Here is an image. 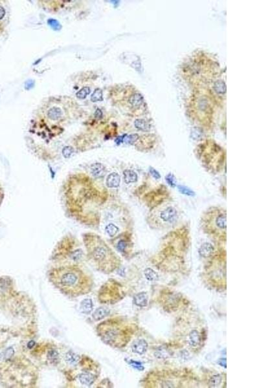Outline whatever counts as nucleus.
<instances>
[{
    "label": "nucleus",
    "instance_id": "obj_15",
    "mask_svg": "<svg viewBox=\"0 0 259 388\" xmlns=\"http://www.w3.org/2000/svg\"><path fill=\"white\" fill-rule=\"evenodd\" d=\"M124 180L127 184L135 183L137 180V175L134 171L126 169L124 172Z\"/></svg>",
    "mask_w": 259,
    "mask_h": 388
},
{
    "label": "nucleus",
    "instance_id": "obj_34",
    "mask_svg": "<svg viewBox=\"0 0 259 388\" xmlns=\"http://www.w3.org/2000/svg\"><path fill=\"white\" fill-rule=\"evenodd\" d=\"M172 177L173 176L172 175H168L167 177V180L168 181V183H169V184L174 186V185H175V184H174L175 183V182H174V179H173Z\"/></svg>",
    "mask_w": 259,
    "mask_h": 388
},
{
    "label": "nucleus",
    "instance_id": "obj_18",
    "mask_svg": "<svg viewBox=\"0 0 259 388\" xmlns=\"http://www.w3.org/2000/svg\"><path fill=\"white\" fill-rule=\"evenodd\" d=\"M144 274L146 278L148 281H157L159 279V276L157 272L155 271H154L153 269L148 268L147 269H145L144 272Z\"/></svg>",
    "mask_w": 259,
    "mask_h": 388
},
{
    "label": "nucleus",
    "instance_id": "obj_36",
    "mask_svg": "<svg viewBox=\"0 0 259 388\" xmlns=\"http://www.w3.org/2000/svg\"><path fill=\"white\" fill-rule=\"evenodd\" d=\"M95 116H96V117L98 118H100L102 117V112H101V111L100 110H97V111H96Z\"/></svg>",
    "mask_w": 259,
    "mask_h": 388
},
{
    "label": "nucleus",
    "instance_id": "obj_1",
    "mask_svg": "<svg viewBox=\"0 0 259 388\" xmlns=\"http://www.w3.org/2000/svg\"><path fill=\"white\" fill-rule=\"evenodd\" d=\"M49 278L60 292L73 298L89 293L93 287L92 277L74 266L53 269L50 272Z\"/></svg>",
    "mask_w": 259,
    "mask_h": 388
},
{
    "label": "nucleus",
    "instance_id": "obj_25",
    "mask_svg": "<svg viewBox=\"0 0 259 388\" xmlns=\"http://www.w3.org/2000/svg\"><path fill=\"white\" fill-rule=\"evenodd\" d=\"M90 93V89L88 87H84L77 93V97L79 99H84Z\"/></svg>",
    "mask_w": 259,
    "mask_h": 388
},
{
    "label": "nucleus",
    "instance_id": "obj_22",
    "mask_svg": "<svg viewBox=\"0 0 259 388\" xmlns=\"http://www.w3.org/2000/svg\"><path fill=\"white\" fill-rule=\"evenodd\" d=\"M214 90L220 94H223L226 91V86L224 82L218 81L214 83Z\"/></svg>",
    "mask_w": 259,
    "mask_h": 388
},
{
    "label": "nucleus",
    "instance_id": "obj_14",
    "mask_svg": "<svg viewBox=\"0 0 259 388\" xmlns=\"http://www.w3.org/2000/svg\"><path fill=\"white\" fill-rule=\"evenodd\" d=\"M200 336L199 332L196 330L192 331L189 335V343L192 347H196L200 343Z\"/></svg>",
    "mask_w": 259,
    "mask_h": 388
},
{
    "label": "nucleus",
    "instance_id": "obj_3",
    "mask_svg": "<svg viewBox=\"0 0 259 388\" xmlns=\"http://www.w3.org/2000/svg\"><path fill=\"white\" fill-rule=\"evenodd\" d=\"M97 332L104 343L113 347H120L127 342L128 333L119 323L114 320H108L97 327Z\"/></svg>",
    "mask_w": 259,
    "mask_h": 388
},
{
    "label": "nucleus",
    "instance_id": "obj_2",
    "mask_svg": "<svg viewBox=\"0 0 259 388\" xmlns=\"http://www.w3.org/2000/svg\"><path fill=\"white\" fill-rule=\"evenodd\" d=\"M201 226L203 231L214 238L226 236L227 212L225 208L212 207L207 209L202 216Z\"/></svg>",
    "mask_w": 259,
    "mask_h": 388
},
{
    "label": "nucleus",
    "instance_id": "obj_5",
    "mask_svg": "<svg viewBox=\"0 0 259 388\" xmlns=\"http://www.w3.org/2000/svg\"><path fill=\"white\" fill-rule=\"evenodd\" d=\"M178 210L172 205H167L161 210H157L148 218L150 226L156 228L169 227L176 221Z\"/></svg>",
    "mask_w": 259,
    "mask_h": 388
},
{
    "label": "nucleus",
    "instance_id": "obj_37",
    "mask_svg": "<svg viewBox=\"0 0 259 388\" xmlns=\"http://www.w3.org/2000/svg\"><path fill=\"white\" fill-rule=\"evenodd\" d=\"M218 363H219V364L220 366H224V367H226V359H221Z\"/></svg>",
    "mask_w": 259,
    "mask_h": 388
},
{
    "label": "nucleus",
    "instance_id": "obj_29",
    "mask_svg": "<svg viewBox=\"0 0 259 388\" xmlns=\"http://www.w3.org/2000/svg\"><path fill=\"white\" fill-rule=\"evenodd\" d=\"M126 247V243L124 241H120L117 245V249L120 252H123Z\"/></svg>",
    "mask_w": 259,
    "mask_h": 388
},
{
    "label": "nucleus",
    "instance_id": "obj_24",
    "mask_svg": "<svg viewBox=\"0 0 259 388\" xmlns=\"http://www.w3.org/2000/svg\"><path fill=\"white\" fill-rule=\"evenodd\" d=\"M119 228L113 224H110L106 227V231L111 237H113L117 233Z\"/></svg>",
    "mask_w": 259,
    "mask_h": 388
},
{
    "label": "nucleus",
    "instance_id": "obj_7",
    "mask_svg": "<svg viewBox=\"0 0 259 388\" xmlns=\"http://www.w3.org/2000/svg\"><path fill=\"white\" fill-rule=\"evenodd\" d=\"M214 252V247L209 243H205L200 248L199 254L203 258H208L212 255Z\"/></svg>",
    "mask_w": 259,
    "mask_h": 388
},
{
    "label": "nucleus",
    "instance_id": "obj_27",
    "mask_svg": "<svg viewBox=\"0 0 259 388\" xmlns=\"http://www.w3.org/2000/svg\"><path fill=\"white\" fill-rule=\"evenodd\" d=\"M73 153V149L69 146L65 147L62 150V154L65 158H69Z\"/></svg>",
    "mask_w": 259,
    "mask_h": 388
},
{
    "label": "nucleus",
    "instance_id": "obj_8",
    "mask_svg": "<svg viewBox=\"0 0 259 388\" xmlns=\"http://www.w3.org/2000/svg\"><path fill=\"white\" fill-rule=\"evenodd\" d=\"M134 304L140 307H146L148 304V296L145 293H138L134 296Z\"/></svg>",
    "mask_w": 259,
    "mask_h": 388
},
{
    "label": "nucleus",
    "instance_id": "obj_20",
    "mask_svg": "<svg viewBox=\"0 0 259 388\" xmlns=\"http://www.w3.org/2000/svg\"><path fill=\"white\" fill-rule=\"evenodd\" d=\"M222 382V377L218 374H216L213 376L209 380V385L210 387H218Z\"/></svg>",
    "mask_w": 259,
    "mask_h": 388
},
{
    "label": "nucleus",
    "instance_id": "obj_13",
    "mask_svg": "<svg viewBox=\"0 0 259 388\" xmlns=\"http://www.w3.org/2000/svg\"><path fill=\"white\" fill-rule=\"evenodd\" d=\"M48 117L53 120H57L62 116V111L58 107H53L47 112Z\"/></svg>",
    "mask_w": 259,
    "mask_h": 388
},
{
    "label": "nucleus",
    "instance_id": "obj_23",
    "mask_svg": "<svg viewBox=\"0 0 259 388\" xmlns=\"http://www.w3.org/2000/svg\"><path fill=\"white\" fill-rule=\"evenodd\" d=\"M91 100L93 102L102 101L103 100V99H102V91L101 89H97L94 91L92 95Z\"/></svg>",
    "mask_w": 259,
    "mask_h": 388
},
{
    "label": "nucleus",
    "instance_id": "obj_19",
    "mask_svg": "<svg viewBox=\"0 0 259 388\" xmlns=\"http://www.w3.org/2000/svg\"><path fill=\"white\" fill-rule=\"evenodd\" d=\"M134 125L135 128L141 131H148L150 129V125L147 121L143 119H137L135 121Z\"/></svg>",
    "mask_w": 259,
    "mask_h": 388
},
{
    "label": "nucleus",
    "instance_id": "obj_17",
    "mask_svg": "<svg viewBox=\"0 0 259 388\" xmlns=\"http://www.w3.org/2000/svg\"><path fill=\"white\" fill-rule=\"evenodd\" d=\"M129 101L132 106L138 107L141 106L143 103V98L139 94H135L130 97Z\"/></svg>",
    "mask_w": 259,
    "mask_h": 388
},
{
    "label": "nucleus",
    "instance_id": "obj_30",
    "mask_svg": "<svg viewBox=\"0 0 259 388\" xmlns=\"http://www.w3.org/2000/svg\"><path fill=\"white\" fill-rule=\"evenodd\" d=\"M13 353H14V351H13V348H11V347L8 348L7 350H6L5 353V355H4L5 358L6 359H10V358L12 356H13Z\"/></svg>",
    "mask_w": 259,
    "mask_h": 388
},
{
    "label": "nucleus",
    "instance_id": "obj_6",
    "mask_svg": "<svg viewBox=\"0 0 259 388\" xmlns=\"http://www.w3.org/2000/svg\"><path fill=\"white\" fill-rule=\"evenodd\" d=\"M148 348L147 342L143 339L137 340L131 345V350L134 353L138 355H143L146 352Z\"/></svg>",
    "mask_w": 259,
    "mask_h": 388
},
{
    "label": "nucleus",
    "instance_id": "obj_35",
    "mask_svg": "<svg viewBox=\"0 0 259 388\" xmlns=\"http://www.w3.org/2000/svg\"><path fill=\"white\" fill-rule=\"evenodd\" d=\"M5 14V11L4 9L2 7H0V20L2 19V18L4 17Z\"/></svg>",
    "mask_w": 259,
    "mask_h": 388
},
{
    "label": "nucleus",
    "instance_id": "obj_16",
    "mask_svg": "<svg viewBox=\"0 0 259 388\" xmlns=\"http://www.w3.org/2000/svg\"><path fill=\"white\" fill-rule=\"evenodd\" d=\"M93 301L91 299H85L81 302L80 308L84 314L91 313L93 310Z\"/></svg>",
    "mask_w": 259,
    "mask_h": 388
},
{
    "label": "nucleus",
    "instance_id": "obj_9",
    "mask_svg": "<svg viewBox=\"0 0 259 388\" xmlns=\"http://www.w3.org/2000/svg\"><path fill=\"white\" fill-rule=\"evenodd\" d=\"M120 178L117 173H112L108 175L106 180V184L110 188H117L119 186Z\"/></svg>",
    "mask_w": 259,
    "mask_h": 388
},
{
    "label": "nucleus",
    "instance_id": "obj_21",
    "mask_svg": "<svg viewBox=\"0 0 259 388\" xmlns=\"http://www.w3.org/2000/svg\"><path fill=\"white\" fill-rule=\"evenodd\" d=\"M65 359L67 362L71 363V364H75V363H77L78 361L79 360V356L75 353L69 351V352L66 354Z\"/></svg>",
    "mask_w": 259,
    "mask_h": 388
},
{
    "label": "nucleus",
    "instance_id": "obj_12",
    "mask_svg": "<svg viewBox=\"0 0 259 388\" xmlns=\"http://www.w3.org/2000/svg\"><path fill=\"white\" fill-rule=\"evenodd\" d=\"M110 311L108 308L104 307H99L93 314V318L95 320L99 321L104 318L107 316Z\"/></svg>",
    "mask_w": 259,
    "mask_h": 388
},
{
    "label": "nucleus",
    "instance_id": "obj_33",
    "mask_svg": "<svg viewBox=\"0 0 259 388\" xmlns=\"http://www.w3.org/2000/svg\"><path fill=\"white\" fill-rule=\"evenodd\" d=\"M150 173H152V175H153V176H154L155 179H159V178H160V177H161V176H160L159 173L157 171L155 170V169H153L152 168H151L150 169Z\"/></svg>",
    "mask_w": 259,
    "mask_h": 388
},
{
    "label": "nucleus",
    "instance_id": "obj_28",
    "mask_svg": "<svg viewBox=\"0 0 259 388\" xmlns=\"http://www.w3.org/2000/svg\"><path fill=\"white\" fill-rule=\"evenodd\" d=\"M138 138V135L136 134L134 135H131L130 136H128L127 137H126L125 138V142L126 143H129V144H131L134 142H135L137 141V139Z\"/></svg>",
    "mask_w": 259,
    "mask_h": 388
},
{
    "label": "nucleus",
    "instance_id": "obj_10",
    "mask_svg": "<svg viewBox=\"0 0 259 388\" xmlns=\"http://www.w3.org/2000/svg\"><path fill=\"white\" fill-rule=\"evenodd\" d=\"M79 380L82 384L89 386L94 382L95 377L92 374L86 372L79 375Z\"/></svg>",
    "mask_w": 259,
    "mask_h": 388
},
{
    "label": "nucleus",
    "instance_id": "obj_31",
    "mask_svg": "<svg viewBox=\"0 0 259 388\" xmlns=\"http://www.w3.org/2000/svg\"><path fill=\"white\" fill-rule=\"evenodd\" d=\"M179 190H180V192H181L183 193H184V194H185V195H190V196L192 195V192L191 190H190L189 189L186 188H185V187H183V186H179Z\"/></svg>",
    "mask_w": 259,
    "mask_h": 388
},
{
    "label": "nucleus",
    "instance_id": "obj_11",
    "mask_svg": "<svg viewBox=\"0 0 259 388\" xmlns=\"http://www.w3.org/2000/svg\"><path fill=\"white\" fill-rule=\"evenodd\" d=\"M91 171L95 177H100L105 174V168L100 163H95L91 167Z\"/></svg>",
    "mask_w": 259,
    "mask_h": 388
},
{
    "label": "nucleus",
    "instance_id": "obj_32",
    "mask_svg": "<svg viewBox=\"0 0 259 388\" xmlns=\"http://www.w3.org/2000/svg\"><path fill=\"white\" fill-rule=\"evenodd\" d=\"M34 85V82L33 80H28V81H27V82H26L25 88H26V89H27V90H29V89H31V88H33V87Z\"/></svg>",
    "mask_w": 259,
    "mask_h": 388
},
{
    "label": "nucleus",
    "instance_id": "obj_26",
    "mask_svg": "<svg viewBox=\"0 0 259 388\" xmlns=\"http://www.w3.org/2000/svg\"><path fill=\"white\" fill-rule=\"evenodd\" d=\"M47 23H48V25H49L53 30H55V31H59V30H60L62 28V26L60 24V23L55 19L48 20Z\"/></svg>",
    "mask_w": 259,
    "mask_h": 388
},
{
    "label": "nucleus",
    "instance_id": "obj_4",
    "mask_svg": "<svg viewBox=\"0 0 259 388\" xmlns=\"http://www.w3.org/2000/svg\"><path fill=\"white\" fill-rule=\"evenodd\" d=\"M89 256L100 271L108 273L115 269V262L111 250L105 245L97 243L89 247Z\"/></svg>",
    "mask_w": 259,
    "mask_h": 388
}]
</instances>
